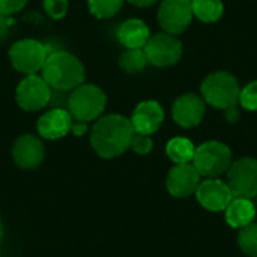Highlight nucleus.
<instances>
[{
	"label": "nucleus",
	"instance_id": "obj_1",
	"mask_svg": "<svg viewBox=\"0 0 257 257\" xmlns=\"http://www.w3.org/2000/svg\"><path fill=\"white\" fill-rule=\"evenodd\" d=\"M131 119L120 114L99 117L90 133V145L98 157L110 160L125 154L134 137Z\"/></svg>",
	"mask_w": 257,
	"mask_h": 257
},
{
	"label": "nucleus",
	"instance_id": "obj_2",
	"mask_svg": "<svg viewBox=\"0 0 257 257\" xmlns=\"http://www.w3.org/2000/svg\"><path fill=\"white\" fill-rule=\"evenodd\" d=\"M42 78L54 90L71 92L84 83L86 68L81 60L65 50L51 51L42 66Z\"/></svg>",
	"mask_w": 257,
	"mask_h": 257
},
{
	"label": "nucleus",
	"instance_id": "obj_3",
	"mask_svg": "<svg viewBox=\"0 0 257 257\" xmlns=\"http://www.w3.org/2000/svg\"><path fill=\"white\" fill-rule=\"evenodd\" d=\"M107 105V96L104 90L96 84L83 83L68 95L66 108L74 120L92 122L99 119Z\"/></svg>",
	"mask_w": 257,
	"mask_h": 257
},
{
	"label": "nucleus",
	"instance_id": "obj_4",
	"mask_svg": "<svg viewBox=\"0 0 257 257\" xmlns=\"http://www.w3.org/2000/svg\"><path fill=\"white\" fill-rule=\"evenodd\" d=\"M241 87L238 80L226 71L209 74L202 83L203 99L215 108L226 110L238 105Z\"/></svg>",
	"mask_w": 257,
	"mask_h": 257
},
{
	"label": "nucleus",
	"instance_id": "obj_5",
	"mask_svg": "<svg viewBox=\"0 0 257 257\" xmlns=\"http://www.w3.org/2000/svg\"><path fill=\"white\" fill-rule=\"evenodd\" d=\"M232 151L221 142H206L196 148L193 166L197 169L200 176L218 178L226 173L232 164Z\"/></svg>",
	"mask_w": 257,
	"mask_h": 257
},
{
	"label": "nucleus",
	"instance_id": "obj_6",
	"mask_svg": "<svg viewBox=\"0 0 257 257\" xmlns=\"http://www.w3.org/2000/svg\"><path fill=\"white\" fill-rule=\"evenodd\" d=\"M48 56V45L36 39H20L9 48V62L12 68L24 75L36 74L42 69Z\"/></svg>",
	"mask_w": 257,
	"mask_h": 257
},
{
	"label": "nucleus",
	"instance_id": "obj_7",
	"mask_svg": "<svg viewBox=\"0 0 257 257\" xmlns=\"http://www.w3.org/2000/svg\"><path fill=\"white\" fill-rule=\"evenodd\" d=\"M51 87L48 83L36 75H26L15 90V101L18 107L24 111H39L47 107L51 101Z\"/></svg>",
	"mask_w": 257,
	"mask_h": 257
},
{
	"label": "nucleus",
	"instance_id": "obj_8",
	"mask_svg": "<svg viewBox=\"0 0 257 257\" xmlns=\"http://www.w3.org/2000/svg\"><path fill=\"white\" fill-rule=\"evenodd\" d=\"M227 185L233 197L253 199L257 196V160L242 157L232 163L227 170Z\"/></svg>",
	"mask_w": 257,
	"mask_h": 257
},
{
	"label": "nucleus",
	"instance_id": "obj_9",
	"mask_svg": "<svg viewBox=\"0 0 257 257\" xmlns=\"http://www.w3.org/2000/svg\"><path fill=\"white\" fill-rule=\"evenodd\" d=\"M148 62L158 68H167L176 65L182 57V44L175 35L161 32L149 38L145 45Z\"/></svg>",
	"mask_w": 257,
	"mask_h": 257
},
{
	"label": "nucleus",
	"instance_id": "obj_10",
	"mask_svg": "<svg viewBox=\"0 0 257 257\" xmlns=\"http://www.w3.org/2000/svg\"><path fill=\"white\" fill-rule=\"evenodd\" d=\"M158 23L166 33L179 35L188 29L193 21V8L190 0H163L158 9Z\"/></svg>",
	"mask_w": 257,
	"mask_h": 257
},
{
	"label": "nucleus",
	"instance_id": "obj_11",
	"mask_svg": "<svg viewBox=\"0 0 257 257\" xmlns=\"http://www.w3.org/2000/svg\"><path fill=\"white\" fill-rule=\"evenodd\" d=\"M196 199L206 211L221 212L233 200V193L227 182H223L218 178H208L200 182L196 191Z\"/></svg>",
	"mask_w": 257,
	"mask_h": 257
},
{
	"label": "nucleus",
	"instance_id": "obj_12",
	"mask_svg": "<svg viewBox=\"0 0 257 257\" xmlns=\"http://www.w3.org/2000/svg\"><path fill=\"white\" fill-rule=\"evenodd\" d=\"M199 185H200V173L190 163L176 164L173 169H170L166 179L167 191L176 199L190 197L197 191Z\"/></svg>",
	"mask_w": 257,
	"mask_h": 257
},
{
	"label": "nucleus",
	"instance_id": "obj_13",
	"mask_svg": "<svg viewBox=\"0 0 257 257\" xmlns=\"http://www.w3.org/2000/svg\"><path fill=\"white\" fill-rule=\"evenodd\" d=\"M44 145L42 142L32 134H23L20 136L14 146H12V158L14 163L24 170L36 169L42 160H44Z\"/></svg>",
	"mask_w": 257,
	"mask_h": 257
},
{
	"label": "nucleus",
	"instance_id": "obj_14",
	"mask_svg": "<svg viewBox=\"0 0 257 257\" xmlns=\"http://www.w3.org/2000/svg\"><path fill=\"white\" fill-rule=\"evenodd\" d=\"M205 111H206L205 101L194 93H185L179 96L172 108L175 122L182 128L197 126L203 120Z\"/></svg>",
	"mask_w": 257,
	"mask_h": 257
},
{
	"label": "nucleus",
	"instance_id": "obj_15",
	"mask_svg": "<svg viewBox=\"0 0 257 257\" xmlns=\"http://www.w3.org/2000/svg\"><path fill=\"white\" fill-rule=\"evenodd\" d=\"M72 116L66 108L54 107L44 113L36 123V130L42 139L47 140H59L71 133L72 126Z\"/></svg>",
	"mask_w": 257,
	"mask_h": 257
},
{
	"label": "nucleus",
	"instance_id": "obj_16",
	"mask_svg": "<svg viewBox=\"0 0 257 257\" xmlns=\"http://www.w3.org/2000/svg\"><path fill=\"white\" fill-rule=\"evenodd\" d=\"M164 122V110L160 102L154 99H148L140 102L131 117L133 128L137 134L152 136L160 130Z\"/></svg>",
	"mask_w": 257,
	"mask_h": 257
},
{
	"label": "nucleus",
	"instance_id": "obj_17",
	"mask_svg": "<svg viewBox=\"0 0 257 257\" xmlns=\"http://www.w3.org/2000/svg\"><path fill=\"white\" fill-rule=\"evenodd\" d=\"M151 38V30L145 21L130 18L117 29V39L125 48H145Z\"/></svg>",
	"mask_w": 257,
	"mask_h": 257
},
{
	"label": "nucleus",
	"instance_id": "obj_18",
	"mask_svg": "<svg viewBox=\"0 0 257 257\" xmlns=\"http://www.w3.org/2000/svg\"><path fill=\"white\" fill-rule=\"evenodd\" d=\"M224 212L227 224L233 229H242L251 224L256 217V208L250 199L233 197V200L229 203Z\"/></svg>",
	"mask_w": 257,
	"mask_h": 257
},
{
	"label": "nucleus",
	"instance_id": "obj_19",
	"mask_svg": "<svg viewBox=\"0 0 257 257\" xmlns=\"http://www.w3.org/2000/svg\"><path fill=\"white\" fill-rule=\"evenodd\" d=\"M166 152L175 164H187L193 161L196 148L193 142L185 137H173L172 140H169Z\"/></svg>",
	"mask_w": 257,
	"mask_h": 257
},
{
	"label": "nucleus",
	"instance_id": "obj_20",
	"mask_svg": "<svg viewBox=\"0 0 257 257\" xmlns=\"http://www.w3.org/2000/svg\"><path fill=\"white\" fill-rule=\"evenodd\" d=\"M193 15L203 23H215L224 14V5L221 0H193Z\"/></svg>",
	"mask_w": 257,
	"mask_h": 257
},
{
	"label": "nucleus",
	"instance_id": "obj_21",
	"mask_svg": "<svg viewBox=\"0 0 257 257\" xmlns=\"http://www.w3.org/2000/svg\"><path fill=\"white\" fill-rule=\"evenodd\" d=\"M148 56L145 48H126L119 57V66L126 74H139L148 65Z\"/></svg>",
	"mask_w": 257,
	"mask_h": 257
},
{
	"label": "nucleus",
	"instance_id": "obj_22",
	"mask_svg": "<svg viewBox=\"0 0 257 257\" xmlns=\"http://www.w3.org/2000/svg\"><path fill=\"white\" fill-rule=\"evenodd\" d=\"M125 0H87L89 11L99 20L114 17L123 6Z\"/></svg>",
	"mask_w": 257,
	"mask_h": 257
},
{
	"label": "nucleus",
	"instance_id": "obj_23",
	"mask_svg": "<svg viewBox=\"0 0 257 257\" xmlns=\"http://www.w3.org/2000/svg\"><path fill=\"white\" fill-rule=\"evenodd\" d=\"M238 245L248 257H257V224L251 223L241 229L238 235Z\"/></svg>",
	"mask_w": 257,
	"mask_h": 257
},
{
	"label": "nucleus",
	"instance_id": "obj_24",
	"mask_svg": "<svg viewBox=\"0 0 257 257\" xmlns=\"http://www.w3.org/2000/svg\"><path fill=\"white\" fill-rule=\"evenodd\" d=\"M239 104L248 111H257V80L248 83L239 93Z\"/></svg>",
	"mask_w": 257,
	"mask_h": 257
},
{
	"label": "nucleus",
	"instance_id": "obj_25",
	"mask_svg": "<svg viewBox=\"0 0 257 257\" xmlns=\"http://www.w3.org/2000/svg\"><path fill=\"white\" fill-rule=\"evenodd\" d=\"M69 0H44V11L53 20H60L68 14Z\"/></svg>",
	"mask_w": 257,
	"mask_h": 257
},
{
	"label": "nucleus",
	"instance_id": "obj_26",
	"mask_svg": "<svg viewBox=\"0 0 257 257\" xmlns=\"http://www.w3.org/2000/svg\"><path fill=\"white\" fill-rule=\"evenodd\" d=\"M137 155H148L152 148H154V142L151 139V136H145V134H134L133 140H131V146H130Z\"/></svg>",
	"mask_w": 257,
	"mask_h": 257
},
{
	"label": "nucleus",
	"instance_id": "obj_27",
	"mask_svg": "<svg viewBox=\"0 0 257 257\" xmlns=\"http://www.w3.org/2000/svg\"><path fill=\"white\" fill-rule=\"evenodd\" d=\"M29 0H0V14L14 15L24 9Z\"/></svg>",
	"mask_w": 257,
	"mask_h": 257
},
{
	"label": "nucleus",
	"instance_id": "obj_28",
	"mask_svg": "<svg viewBox=\"0 0 257 257\" xmlns=\"http://www.w3.org/2000/svg\"><path fill=\"white\" fill-rule=\"evenodd\" d=\"M14 24H15V20L12 18V15L0 14V42L9 36V32L12 30Z\"/></svg>",
	"mask_w": 257,
	"mask_h": 257
},
{
	"label": "nucleus",
	"instance_id": "obj_29",
	"mask_svg": "<svg viewBox=\"0 0 257 257\" xmlns=\"http://www.w3.org/2000/svg\"><path fill=\"white\" fill-rule=\"evenodd\" d=\"M71 133L77 137H81L87 133V123L86 122H80V120H74L72 126H71Z\"/></svg>",
	"mask_w": 257,
	"mask_h": 257
},
{
	"label": "nucleus",
	"instance_id": "obj_30",
	"mask_svg": "<svg viewBox=\"0 0 257 257\" xmlns=\"http://www.w3.org/2000/svg\"><path fill=\"white\" fill-rule=\"evenodd\" d=\"M224 116H226V120H229L230 123L238 122V119H239V116H241L238 105H233V107L226 108V110H224Z\"/></svg>",
	"mask_w": 257,
	"mask_h": 257
},
{
	"label": "nucleus",
	"instance_id": "obj_31",
	"mask_svg": "<svg viewBox=\"0 0 257 257\" xmlns=\"http://www.w3.org/2000/svg\"><path fill=\"white\" fill-rule=\"evenodd\" d=\"M126 2H130L131 5H134V6H139V8H148V6H152V5H155L158 0H126Z\"/></svg>",
	"mask_w": 257,
	"mask_h": 257
},
{
	"label": "nucleus",
	"instance_id": "obj_32",
	"mask_svg": "<svg viewBox=\"0 0 257 257\" xmlns=\"http://www.w3.org/2000/svg\"><path fill=\"white\" fill-rule=\"evenodd\" d=\"M3 239V226H2V221H0V242Z\"/></svg>",
	"mask_w": 257,
	"mask_h": 257
},
{
	"label": "nucleus",
	"instance_id": "obj_33",
	"mask_svg": "<svg viewBox=\"0 0 257 257\" xmlns=\"http://www.w3.org/2000/svg\"><path fill=\"white\" fill-rule=\"evenodd\" d=\"M190 2H193V0H190Z\"/></svg>",
	"mask_w": 257,
	"mask_h": 257
}]
</instances>
